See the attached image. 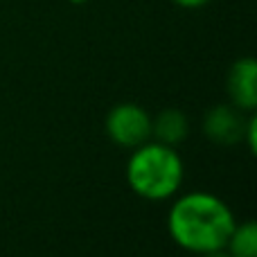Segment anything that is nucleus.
Instances as JSON below:
<instances>
[{
	"label": "nucleus",
	"mask_w": 257,
	"mask_h": 257,
	"mask_svg": "<svg viewBox=\"0 0 257 257\" xmlns=\"http://www.w3.org/2000/svg\"><path fill=\"white\" fill-rule=\"evenodd\" d=\"M237 217L232 208L205 190L178 192L167 210V232L181 250L205 255L226 248Z\"/></svg>",
	"instance_id": "f257e3e1"
},
{
	"label": "nucleus",
	"mask_w": 257,
	"mask_h": 257,
	"mask_svg": "<svg viewBox=\"0 0 257 257\" xmlns=\"http://www.w3.org/2000/svg\"><path fill=\"white\" fill-rule=\"evenodd\" d=\"M126 183L136 196L151 203L172 201L185 181V163L176 147L147 140L131 149L126 160Z\"/></svg>",
	"instance_id": "f03ea898"
},
{
	"label": "nucleus",
	"mask_w": 257,
	"mask_h": 257,
	"mask_svg": "<svg viewBox=\"0 0 257 257\" xmlns=\"http://www.w3.org/2000/svg\"><path fill=\"white\" fill-rule=\"evenodd\" d=\"M151 113L136 102H122L106 113L104 128L111 142L122 149H136L151 140Z\"/></svg>",
	"instance_id": "7ed1b4c3"
},
{
	"label": "nucleus",
	"mask_w": 257,
	"mask_h": 257,
	"mask_svg": "<svg viewBox=\"0 0 257 257\" xmlns=\"http://www.w3.org/2000/svg\"><path fill=\"white\" fill-rule=\"evenodd\" d=\"M244 126L246 117L232 104H217L210 108L203 117V133L210 142L221 147H230L237 142H244Z\"/></svg>",
	"instance_id": "20e7f679"
},
{
	"label": "nucleus",
	"mask_w": 257,
	"mask_h": 257,
	"mask_svg": "<svg viewBox=\"0 0 257 257\" xmlns=\"http://www.w3.org/2000/svg\"><path fill=\"white\" fill-rule=\"evenodd\" d=\"M228 97L230 104L244 113L257 108V61L253 57H241L228 70Z\"/></svg>",
	"instance_id": "39448f33"
},
{
	"label": "nucleus",
	"mask_w": 257,
	"mask_h": 257,
	"mask_svg": "<svg viewBox=\"0 0 257 257\" xmlns=\"http://www.w3.org/2000/svg\"><path fill=\"white\" fill-rule=\"evenodd\" d=\"M190 136V120L178 108H165L151 117V138L163 145L178 147Z\"/></svg>",
	"instance_id": "423d86ee"
},
{
	"label": "nucleus",
	"mask_w": 257,
	"mask_h": 257,
	"mask_svg": "<svg viewBox=\"0 0 257 257\" xmlns=\"http://www.w3.org/2000/svg\"><path fill=\"white\" fill-rule=\"evenodd\" d=\"M226 250L230 257H257V223L253 219L235 223L226 241Z\"/></svg>",
	"instance_id": "0eeeda50"
},
{
	"label": "nucleus",
	"mask_w": 257,
	"mask_h": 257,
	"mask_svg": "<svg viewBox=\"0 0 257 257\" xmlns=\"http://www.w3.org/2000/svg\"><path fill=\"white\" fill-rule=\"evenodd\" d=\"M244 142H246V147H248L250 154H255V149H257V117H255V111L248 113V117H246Z\"/></svg>",
	"instance_id": "6e6552de"
},
{
	"label": "nucleus",
	"mask_w": 257,
	"mask_h": 257,
	"mask_svg": "<svg viewBox=\"0 0 257 257\" xmlns=\"http://www.w3.org/2000/svg\"><path fill=\"white\" fill-rule=\"evenodd\" d=\"M172 3L181 9H201L205 5H210L212 0H172Z\"/></svg>",
	"instance_id": "1a4fd4ad"
},
{
	"label": "nucleus",
	"mask_w": 257,
	"mask_h": 257,
	"mask_svg": "<svg viewBox=\"0 0 257 257\" xmlns=\"http://www.w3.org/2000/svg\"><path fill=\"white\" fill-rule=\"evenodd\" d=\"M201 257H230V253H228L226 248H221V250H214V253H205Z\"/></svg>",
	"instance_id": "9d476101"
},
{
	"label": "nucleus",
	"mask_w": 257,
	"mask_h": 257,
	"mask_svg": "<svg viewBox=\"0 0 257 257\" xmlns=\"http://www.w3.org/2000/svg\"><path fill=\"white\" fill-rule=\"evenodd\" d=\"M68 3H70V5H86L88 0H68Z\"/></svg>",
	"instance_id": "9b49d317"
}]
</instances>
